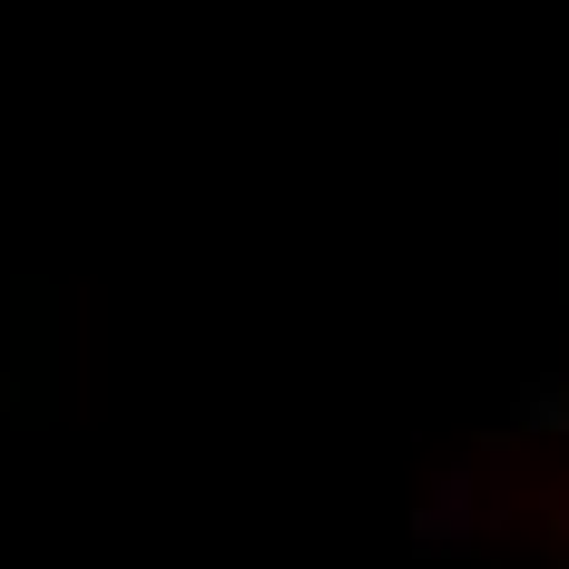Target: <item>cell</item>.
<instances>
[{
    "mask_svg": "<svg viewBox=\"0 0 569 569\" xmlns=\"http://www.w3.org/2000/svg\"><path fill=\"white\" fill-rule=\"evenodd\" d=\"M471 501H481V471L461 461V471H442V491L412 511V540H422V550H461V540H471Z\"/></svg>",
    "mask_w": 569,
    "mask_h": 569,
    "instance_id": "obj_1",
    "label": "cell"
},
{
    "mask_svg": "<svg viewBox=\"0 0 569 569\" xmlns=\"http://www.w3.org/2000/svg\"><path fill=\"white\" fill-rule=\"evenodd\" d=\"M560 540H569V501H560Z\"/></svg>",
    "mask_w": 569,
    "mask_h": 569,
    "instance_id": "obj_3",
    "label": "cell"
},
{
    "mask_svg": "<svg viewBox=\"0 0 569 569\" xmlns=\"http://www.w3.org/2000/svg\"><path fill=\"white\" fill-rule=\"evenodd\" d=\"M520 422H530V432H569V383H530Z\"/></svg>",
    "mask_w": 569,
    "mask_h": 569,
    "instance_id": "obj_2",
    "label": "cell"
}]
</instances>
